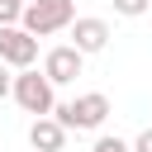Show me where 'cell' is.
Instances as JSON below:
<instances>
[{
    "instance_id": "cell-1",
    "label": "cell",
    "mask_w": 152,
    "mask_h": 152,
    "mask_svg": "<svg viewBox=\"0 0 152 152\" xmlns=\"http://www.w3.org/2000/svg\"><path fill=\"white\" fill-rule=\"evenodd\" d=\"M52 119H57L66 133H95V128H104V119H109V95L90 90V95H76V100H66V104H52Z\"/></svg>"
},
{
    "instance_id": "cell-2",
    "label": "cell",
    "mask_w": 152,
    "mask_h": 152,
    "mask_svg": "<svg viewBox=\"0 0 152 152\" xmlns=\"http://www.w3.org/2000/svg\"><path fill=\"white\" fill-rule=\"evenodd\" d=\"M71 19H76V0H28L19 14V28L28 38H52V33L71 28Z\"/></svg>"
},
{
    "instance_id": "cell-3",
    "label": "cell",
    "mask_w": 152,
    "mask_h": 152,
    "mask_svg": "<svg viewBox=\"0 0 152 152\" xmlns=\"http://www.w3.org/2000/svg\"><path fill=\"white\" fill-rule=\"evenodd\" d=\"M10 95H14V104L24 109V114H33V119H48L52 114V86H48V76L38 71V66H28V71H14V81H10Z\"/></svg>"
},
{
    "instance_id": "cell-4",
    "label": "cell",
    "mask_w": 152,
    "mask_h": 152,
    "mask_svg": "<svg viewBox=\"0 0 152 152\" xmlns=\"http://www.w3.org/2000/svg\"><path fill=\"white\" fill-rule=\"evenodd\" d=\"M0 62H5L10 71L38 66V38H28L19 24H5V28H0Z\"/></svg>"
},
{
    "instance_id": "cell-5",
    "label": "cell",
    "mask_w": 152,
    "mask_h": 152,
    "mask_svg": "<svg viewBox=\"0 0 152 152\" xmlns=\"http://www.w3.org/2000/svg\"><path fill=\"white\" fill-rule=\"evenodd\" d=\"M81 66H86V57H81L71 43H57V48L43 52V76H48V86H71V81L81 76Z\"/></svg>"
},
{
    "instance_id": "cell-6",
    "label": "cell",
    "mask_w": 152,
    "mask_h": 152,
    "mask_svg": "<svg viewBox=\"0 0 152 152\" xmlns=\"http://www.w3.org/2000/svg\"><path fill=\"white\" fill-rule=\"evenodd\" d=\"M71 48L81 52V57H90V52H104L109 48V24L104 19H95V14H81V19H71Z\"/></svg>"
},
{
    "instance_id": "cell-7",
    "label": "cell",
    "mask_w": 152,
    "mask_h": 152,
    "mask_svg": "<svg viewBox=\"0 0 152 152\" xmlns=\"http://www.w3.org/2000/svg\"><path fill=\"white\" fill-rule=\"evenodd\" d=\"M28 147H33V152H62V147H66V128H62L52 114H48V119H33V124H28Z\"/></svg>"
},
{
    "instance_id": "cell-8",
    "label": "cell",
    "mask_w": 152,
    "mask_h": 152,
    "mask_svg": "<svg viewBox=\"0 0 152 152\" xmlns=\"http://www.w3.org/2000/svg\"><path fill=\"white\" fill-rule=\"evenodd\" d=\"M147 5H152V0H114V14H124V19H138V14H147Z\"/></svg>"
},
{
    "instance_id": "cell-9",
    "label": "cell",
    "mask_w": 152,
    "mask_h": 152,
    "mask_svg": "<svg viewBox=\"0 0 152 152\" xmlns=\"http://www.w3.org/2000/svg\"><path fill=\"white\" fill-rule=\"evenodd\" d=\"M90 152H128V142H124V138H119V133H100V138H95V147H90Z\"/></svg>"
},
{
    "instance_id": "cell-10",
    "label": "cell",
    "mask_w": 152,
    "mask_h": 152,
    "mask_svg": "<svg viewBox=\"0 0 152 152\" xmlns=\"http://www.w3.org/2000/svg\"><path fill=\"white\" fill-rule=\"evenodd\" d=\"M24 5H28V0H0V28H5V24H19Z\"/></svg>"
},
{
    "instance_id": "cell-11",
    "label": "cell",
    "mask_w": 152,
    "mask_h": 152,
    "mask_svg": "<svg viewBox=\"0 0 152 152\" xmlns=\"http://www.w3.org/2000/svg\"><path fill=\"white\" fill-rule=\"evenodd\" d=\"M128 152H152V128H142V133L128 142Z\"/></svg>"
},
{
    "instance_id": "cell-12",
    "label": "cell",
    "mask_w": 152,
    "mask_h": 152,
    "mask_svg": "<svg viewBox=\"0 0 152 152\" xmlns=\"http://www.w3.org/2000/svg\"><path fill=\"white\" fill-rule=\"evenodd\" d=\"M10 81H14V71H10V66H5V62H0V100H5V95H10Z\"/></svg>"
}]
</instances>
